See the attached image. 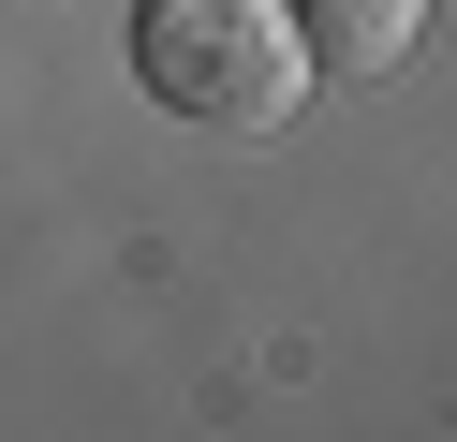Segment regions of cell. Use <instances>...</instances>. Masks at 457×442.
Listing matches in <instances>:
<instances>
[{
    "instance_id": "cell-1",
    "label": "cell",
    "mask_w": 457,
    "mask_h": 442,
    "mask_svg": "<svg viewBox=\"0 0 457 442\" xmlns=\"http://www.w3.org/2000/svg\"><path fill=\"white\" fill-rule=\"evenodd\" d=\"M133 74L192 133H280L310 88V45L280 0H133Z\"/></svg>"
},
{
    "instance_id": "cell-2",
    "label": "cell",
    "mask_w": 457,
    "mask_h": 442,
    "mask_svg": "<svg viewBox=\"0 0 457 442\" xmlns=\"http://www.w3.org/2000/svg\"><path fill=\"white\" fill-rule=\"evenodd\" d=\"M310 45V74H398L428 45V0H280Z\"/></svg>"
}]
</instances>
